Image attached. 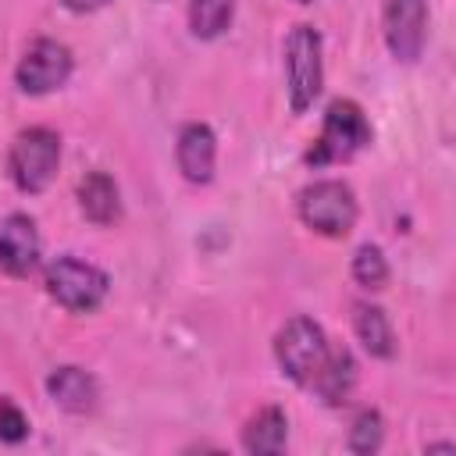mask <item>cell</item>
<instances>
[{
  "label": "cell",
  "mask_w": 456,
  "mask_h": 456,
  "mask_svg": "<svg viewBox=\"0 0 456 456\" xmlns=\"http://www.w3.org/2000/svg\"><path fill=\"white\" fill-rule=\"evenodd\" d=\"M374 128L356 100H331L321 121V135L314 139L306 164L324 167V164H346L353 160L363 146H370Z\"/></svg>",
  "instance_id": "1"
},
{
  "label": "cell",
  "mask_w": 456,
  "mask_h": 456,
  "mask_svg": "<svg viewBox=\"0 0 456 456\" xmlns=\"http://www.w3.org/2000/svg\"><path fill=\"white\" fill-rule=\"evenodd\" d=\"M43 285H46V296L57 306H64L68 314H93V310H100V303L110 292L107 271H100L96 264L78 260V256H57L46 267Z\"/></svg>",
  "instance_id": "2"
},
{
  "label": "cell",
  "mask_w": 456,
  "mask_h": 456,
  "mask_svg": "<svg viewBox=\"0 0 456 456\" xmlns=\"http://www.w3.org/2000/svg\"><path fill=\"white\" fill-rule=\"evenodd\" d=\"M324 86L321 32L314 25H296L285 36V89L292 114H306Z\"/></svg>",
  "instance_id": "3"
},
{
  "label": "cell",
  "mask_w": 456,
  "mask_h": 456,
  "mask_svg": "<svg viewBox=\"0 0 456 456\" xmlns=\"http://www.w3.org/2000/svg\"><path fill=\"white\" fill-rule=\"evenodd\" d=\"M296 210H299V221L310 232L328 235V239L349 235L353 224H356V214H360L353 189L338 178H321V182H310L306 189H299Z\"/></svg>",
  "instance_id": "4"
},
{
  "label": "cell",
  "mask_w": 456,
  "mask_h": 456,
  "mask_svg": "<svg viewBox=\"0 0 456 456\" xmlns=\"http://www.w3.org/2000/svg\"><path fill=\"white\" fill-rule=\"evenodd\" d=\"M61 167V135L46 125H32L14 135L7 171L21 192H43Z\"/></svg>",
  "instance_id": "5"
},
{
  "label": "cell",
  "mask_w": 456,
  "mask_h": 456,
  "mask_svg": "<svg viewBox=\"0 0 456 456\" xmlns=\"http://www.w3.org/2000/svg\"><path fill=\"white\" fill-rule=\"evenodd\" d=\"M328 335H324V328L314 321V317H303V314H296V317H289L281 328H278V335H274V360H278V367H281V374L289 378V381H296V385H310V378L317 374V367L324 363V356H328Z\"/></svg>",
  "instance_id": "6"
},
{
  "label": "cell",
  "mask_w": 456,
  "mask_h": 456,
  "mask_svg": "<svg viewBox=\"0 0 456 456\" xmlns=\"http://www.w3.org/2000/svg\"><path fill=\"white\" fill-rule=\"evenodd\" d=\"M71 68H75V61H71V50L64 43H57V39H36L21 53V61L14 68V82L28 96H46V93L61 89L71 78Z\"/></svg>",
  "instance_id": "7"
},
{
  "label": "cell",
  "mask_w": 456,
  "mask_h": 456,
  "mask_svg": "<svg viewBox=\"0 0 456 456\" xmlns=\"http://www.w3.org/2000/svg\"><path fill=\"white\" fill-rule=\"evenodd\" d=\"M381 25L392 57L413 64L428 43V0H385Z\"/></svg>",
  "instance_id": "8"
},
{
  "label": "cell",
  "mask_w": 456,
  "mask_h": 456,
  "mask_svg": "<svg viewBox=\"0 0 456 456\" xmlns=\"http://www.w3.org/2000/svg\"><path fill=\"white\" fill-rule=\"evenodd\" d=\"M39 228L28 214H7L0 221V271L11 278H28L39 267Z\"/></svg>",
  "instance_id": "9"
},
{
  "label": "cell",
  "mask_w": 456,
  "mask_h": 456,
  "mask_svg": "<svg viewBox=\"0 0 456 456\" xmlns=\"http://www.w3.org/2000/svg\"><path fill=\"white\" fill-rule=\"evenodd\" d=\"M175 157H178V171L185 175V182L207 185L214 178V167H217V139H214V128L203 125V121L182 125L178 142H175Z\"/></svg>",
  "instance_id": "10"
},
{
  "label": "cell",
  "mask_w": 456,
  "mask_h": 456,
  "mask_svg": "<svg viewBox=\"0 0 456 456\" xmlns=\"http://www.w3.org/2000/svg\"><path fill=\"white\" fill-rule=\"evenodd\" d=\"M46 392H50V399H53L61 410H68V413H75V417L93 413L96 403H100V385H96V378H93L89 370H82V367H71V363L50 370Z\"/></svg>",
  "instance_id": "11"
},
{
  "label": "cell",
  "mask_w": 456,
  "mask_h": 456,
  "mask_svg": "<svg viewBox=\"0 0 456 456\" xmlns=\"http://www.w3.org/2000/svg\"><path fill=\"white\" fill-rule=\"evenodd\" d=\"M306 388H314L321 395V403L342 406L356 388V360H353V353L346 346H328V356H324V363L317 367V374L310 378Z\"/></svg>",
  "instance_id": "12"
},
{
  "label": "cell",
  "mask_w": 456,
  "mask_h": 456,
  "mask_svg": "<svg viewBox=\"0 0 456 456\" xmlns=\"http://www.w3.org/2000/svg\"><path fill=\"white\" fill-rule=\"evenodd\" d=\"M78 210L86 214V221H93L96 228H107L121 217V192L118 182L107 171H89L78 182Z\"/></svg>",
  "instance_id": "13"
},
{
  "label": "cell",
  "mask_w": 456,
  "mask_h": 456,
  "mask_svg": "<svg viewBox=\"0 0 456 456\" xmlns=\"http://www.w3.org/2000/svg\"><path fill=\"white\" fill-rule=\"evenodd\" d=\"M289 442V417L281 406H264L249 424L242 428V449L253 456H274Z\"/></svg>",
  "instance_id": "14"
},
{
  "label": "cell",
  "mask_w": 456,
  "mask_h": 456,
  "mask_svg": "<svg viewBox=\"0 0 456 456\" xmlns=\"http://www.w3.org/2000/svg\"><path fill=\"white\" fill-rule=\"evenodd\" d=\"M353 331L363 342V349L378 360H392L395 356V331L388 324V314L374 303H356L353 306Z\"/></svg>",
  "instance_id": "15"
},
{
  "label": "cell",
  "mask_w": 456,
  "mask_h": 456,
  "mask_svg": "<svg viewBox=\"0 0 456 456\" xmlns=\"http://www.w3.org/2000/svg\"><path fill=\"white\" fill-rule=\"evenodd\" d=\"M235 18V0H189V28L196 39H217Z\"/></svg>",
  "instance_id": "16"
},
{
  "label": "cell",
  "mask_w": 456,
  "mask_h": 456,
  "mask_svg": "<svg viewBox=\"0 0 456 456\" xmlns=\"http://www.w3.org/2000/svg\"><path fill=\"white\" fill-rule=\"evenodd\" d=\"M353 278L360 289L367 292H381L388 285V260L381 253V246L374 242H363L356 253H353Z\"/></svg>",
  "instance_id": "17"
},
{
  "label": "cell",
  "mask_w": 456,
  "mask_h": 456,
  "mask_svg": "<svg viewBox=\"0 0 456 456\" xmlns=\"http://www.w3.org/2000/svg\"><path fill=\"white\" fill-rule=\"evenodd\" d=\"M385 442V420L378 410H360L353 417V428H349V449L360 452V456H370L378 452Z\"/></svg>",
  "instance_id": "18"
},
{
  "label": "cell",
  "mask_w": 456,
  "mask_h": 456,
  "mask_svg": "<svg viewBox=\"0 0 456 456\" xmlns=\"http://www.w3.org/2000/svg\"><path fill=\"white\" fill-rule=\"evenodd\" d=\"M25 435H28L25 413H21L11 399H0V438H4V442H21Z\"/></svg>",
  "instance_id": "19"
},
{
  "label": "cell",
  "mask_w": 456,
  "mask_h": 456,
  "mask_svg": "<svg viewBox=\"0 0 456 456\" xmlns=\"http://www.w3.org/2000/svg\"><path fill=\"white\" fill-rule=\"evenodd\" d=\"M103 4H110V0H64V7H68V11H75V14H89V11H100Z\"/></svg>",
  "instance_id": "20"
},
{
  "label": "cell",
  "mask_w": 456,
  "mask_h": 456,
  "mask_svg": "<svg viewBox=\"0 0 456 456\" xmlns=\"http://www.w3.org/2000/svg\"><path fill=\"white\" fill-rule=\"evenodd\" d=\"M296 4H310V0H296Z\"/></svg>",
  "instance_id": "21"
}]
</instances>
